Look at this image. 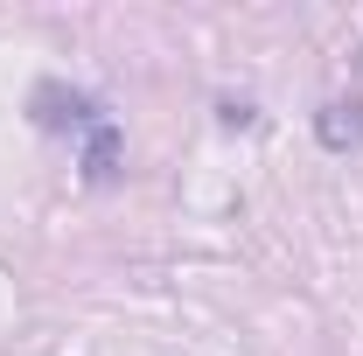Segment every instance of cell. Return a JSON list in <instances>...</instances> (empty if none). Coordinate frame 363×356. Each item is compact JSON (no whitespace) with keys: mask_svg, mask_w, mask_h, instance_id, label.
I'll return each mask as SVG.
<instances>
[{"mask_svg":"<svg viewBox=\"0 0 363 356\" xmlns=\"http://www.w3.org/2000/svg\"><path fill=\"white\" fill-rule=\"evenodd\" d=\"M119 168H126V133L112 119H98L84 133V147H77V175H84V189H112Z\"/></svg>","mask_w":363,"mask_h":356,"instance_id":"obj_2","label":"cell"},{"mask_svg":"<svg viewBox=\"0 0 363 356\" xmlns=\"http://www.w3.org/2000/svg\"><path fill=\"white\" fill-rule=\"evenodd\" d=\"M28 112H35L43 133H91V126L105 119V105H98L91 91H70V84H35Z\"/></svg>","mask_w":363,"mask_h":356,"instance_id":"obj_1","label":"cell"},{"mask_svg":"<svg viewBox=\"0 0 363 356\" xmlns=\"http://www.w3.org/2000/svg\"><path fill=\"white\" fill-rule=\"evenodd\" d=\"M217 126H224V133H252V126H259V105H252V98H217Z\"/></svg>","mask_w":363,"mask_h":356,"instance_id":"obj_4","label":"cell"},{"mask_svg":"<svg viewBox=\"0 0 363 356\" xmlns=\"http://www.w3.org/2000/svg\"><path fill=\"white\" fill-rule=\"evenodd\" d=\"M315 140L328 154H357L363 147V98H328L315 112Z\"/></svg>","mask_w":363,"mask_h":356,"instance_id":"obj_3","label":"cell"}]
</instances>
